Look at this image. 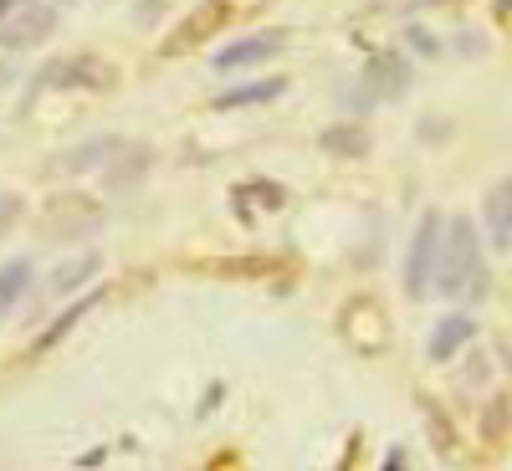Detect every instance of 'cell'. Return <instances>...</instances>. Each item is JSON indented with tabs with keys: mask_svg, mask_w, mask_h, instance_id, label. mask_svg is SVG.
I'll use <instances>...</instances> for the list:
<instances>
[{
	"mask_svg": "<svg viewBox=\"0 0 512 471\" xmlns=\"http://www.w3.org/2000/svg\"><path fill=\"white\" fill-rule=\"evenodd\" d=\"M431 287L446 297V303H456V297L466 292H482L487 277H482V256H477V231L466 216H451L446 231H441V256H436V277Z\"/></svg>",
	"mask_w": 512,
	"mask_h": 471,
	"instance_id": "obj_1",
	"label": "cell"
},
{
	"mask_svg": "<svg viewBox=\"0 0 512 471\" xmlns=\"http://www.w3.org/2000/svg\"><path fill=\"white\" fill-rule=\"evenodd\" d=\"M441 216L431 210V216L420 221L415 241H410V262H405V292H410V303H420L425 292H431V277H436V256H441Z\"/></svg>",
	"mask_w": 512,
	"mask_h": 471,
	"instance_id": "obj_2",
	"label": "cell"
},
{
	"mask_svg": "<svg viewBox=\"0 0 512 471\" xmlns=\"http://www.w3.org/2000/svg\"><path fill=\"white\" fill-rule=\"evenodd\" d=\"M415 82V67L405 52H374L364 62V77H359V88H364V103H390L400 98L405 88Z\"/></svg>",
	"mask_w": 512,
	"mask_h": 471,
	"instance_id": "obj_3",
	"label": "cell"
},
{
	"mask_svg": "<svg viewBox=\"0 0 512 471\" xmlns=\"http://www.w3.org/2000/svg\"><path fill=\"white\" fill-rule=\"evenodd\" d=\"M47 82H62V88H82V93H108V88H118V72H113L103 57L82 52V57H72V62H57V67H47L31 93H41Z\"/></svg>",
	"mask_w": 512,
	"mask_h": 471,
	"instance_id": "obj_4",
	"label": "cell"
},
{
	"mask_svg": "<svg viewBox=\"0 0 512 471\" xmlns=\"http://www.w3.org/2000/svg\"><path fill=\"white\" fill-rule=\"evenodd\" d=\"M103 226V210L88 195H57L47 205V236L67 241V236H93Z\"/></svg>",
	"mask_w": 512,
	"mask_h": 471,
	"instance_id": "obj_5",
	"label": "cell"
},
{
	"mask_svg": "<svg viewBox=\"0 0 512 471\" xmlns=\"http://www.w3.org/2000/svg\"><path fill=\"white\" fill-rule=\"evenodd\" d=\"M52 31H57V16L47 6H26L21 16L0 21V47H6V52H26V47H41Z\"/></svg>",
	"mask_w": 512,
	"mask_h": 471,
	"instance_id": "obj_6",
	"label": "cell"
},
{
	"mask_svg": "<svg viewBox=\"0 0 512 471\" xmlns=\"http://www.w3.org/2000/svg\"><path fill=\"white\" fill-rule=\"evenodd\" d=\"M287 47V31H251V36H236L231 47H221L216 67L231 72V67H256V62H267Z\"/></svg>",
	"mask_w": 512,
	"mask_h": 471,
	"instance_id": "obj_7",
	"label": "cell"
},
{
	"mask_svg": "<svg viewBox=\"0 0 512 471\" xmlns=\"http://www.w3.org/2000/svg\"><path fill=\"white\" fill-rule=\"evenodd\" d=\"M149 164H154V154L144 149V144H118L113 154H108V169H103V185L108 190H134L144 175H149Z\"/></svg>",
	"mask_w": 512,
	"mask_h": 471,
	"instance_id": "obj_8",
	"label": "cell"
},
{
	"mask_svg": "<svg viewBox=\"0 0 512 471\" xmlns=\"http://www.w3.org/2000/svg\"><path fill=\"white\" fill-rule=\"evenodd\" d=\"M344 333L354 338L364 354H379V349H384V338H390V323H384V313L369 303V297H359V303L344 313Z\"/></svg>",
	"mask_w": 512,
	"mask_h": 471,
	"instance_id": "obj_9",
	"label": "cell"
},
{
	"mask_svg": "<svg viewBox=\"0 0 512 471\" xmlns=\"http://www.w3.org/2000/svg\"><path fill=\"white\" fill-rule=\"evenodd\" d=\"M482 221H487L492 246L507 251V246H512V175L497 180V185L487 190V200H482Z\"/></svg>",
	"mask_w": 512,
	"mask_h": 471,
	"instance_id": "obj_10",
	"label": "cell"
},
{
	"mask_svg": "<svg viewBox=\"0 0 512 471\" xmlns=\"http://www.w3.org/2000/svg\"><path fill=\"white\" fill-rule=\"evenodd\" d=\"M477 338V328H472V318H461V313H451V318H441L436 323V333H431V359L441 364V359H456L466 344Z\"/></svg>",
	"mask_w": 512,
	"mask_h": 471,
	"instance_id": "obj_11",
	"label": "cell"
},
{
	"mask_svg": "<svg viewBox=\"0 0 512 471\" xmlns=\"http://www.w3.org/2000/svg\"><path fill=\"white\" fill-rule=\"evenodd\" d=\"M216 26H226V11H221V6H210V11H200V21H185L175 36H169L159 57H180L185 47H200V41H205L210 31H216Z\"/></svg>",
	"mask_w": 512,
	"mask_h": 471,
	"instance_id": "obj_12",
	"label": "cell"
},
{
	"mask_svg": "<svg viewBox=\"0 0 512 471\" xmlns=\"http://www.w3.org/2000/svg\"><path fill=\"white\" fill-rule=\"evenodd\" d=\"M287 93V77H262V82H246V88H231L216 98V108H256L267 98H282Z\"/></svg>",
	"mask_w": 512,
	"mask_h": 471,
	"instance_id": "obj_13",
	"label": "cell"
},
{
	"mask_svg": "<svg viewBox=\"0 0 512 471\" xmlns=\"http://www.w3.org/2000/svg\"><path fill=\"white\" fill-rule=\"evenodd\" d=\"M113 149H118V139H93V144H82V149H72V154L52 159V175H82V169L103 164V159H108Z\"/></svg>",
	"mask_w": 512,
	"mask_h": 471,
	"instance_id": "obj_14",
	"label": "cell"
},
{
	"mask_svg": "<svg viewBox=\"0 0 512 471\" xmlns=\"http://www.w3.org/2000/svg\"><path fill=\"white\" fill-rule=\"evenodd\" d=\"M318 144H323L328 154H338V159H364V154H369V134H364V128H354V123L328 128Z\"/></svg>",
	"mask_w": 512,
	"mask_h": 471,
	"instance_id": "obj_15",
	"label": "cell"
},
{
	"mask_svg": "<svg viewBox=\"0 0 512 471\" xmlns=\"http://www.w3.org/2000/svg\"><path fill=\"white\" fill-rule=\"evenodd\" d=\"M26 287H31V262H26V256H16V262L0 267V313H11L21 303Z\"/></svg>",
	"mask_w": 512,
	"mask_h": 471,
	"instance_id": "obj_16",
	"label": "cell"
},
{
	"mask_svg": "<svg viewBox=\"0 0 512 471\" xmlns=\"http://www.w3.org/2000/svg\"><path fill=\"white\" fill-rule=\"evenodd\" d=\"M93 303H98V297H82V303H72V308H67V313H62V318H57V323H52L47 333H41V344H36V349H52V344H57V338H62V333H67V328H72V323H77L82 313H88Z\"/></svg>",
	"mask_w": 512,
	"mask_h": 471,
	"instance_id": "obj_17",
	"label": "cell"
},
{
	"mask_svg": "<svg viewBox=\"0 0 512 471\" xmlns=\"http://www.w3.org/2000/svg\"><path fill=\"white\" fill-rule=\"evenodd\" d=\"M98 267H103V256H82V262H72V267H62V272H57V287L67 292V287H77V282H88Z\"/></svg>",
	"mask_w": 512,
	"mask_h": 471,
	"instance_id": "obj_18",
	"label": "cell"
},
{
	"mask_svg": "<svg viewBox=\"0 0 512 471\" xmlns=\"http://www.w3.org/2000/svg\"><path fill=\"white\" fill-rule=\"evenodd\" d=\"M16 221H21V200H16L11 190H0V236H6Z\"/></svg>",
	"mask_w": 512,
	"mask_h": 471,
	"instance_id": "obj_19",
	"label": "cell"
},
{
	"mask_svg": "<svg viewBox=\"0 0 512 471\" xmlns=\"http://www.w3.org/2000/svg\"><path fill=\"white\" fill-rule=\"evenodd\" d=\"M6 6H11V0H0V21H6Z\"/></svg>",
	"mask_w": 512,
	"mask_h": 471,
	"instance_id": "obj_20",
	"label": "cell"
}]
</instances>
